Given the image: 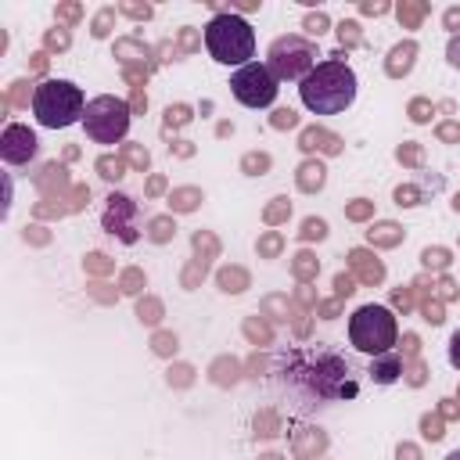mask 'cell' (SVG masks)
Here are the masks:
<instances>
[{
    "label": "cell",
    "instance_id": "30bf717a",
    "mask_svg": "<svg viewBox=\"0 0 460 460\" xmlns=\"http://www.w3.org/2000/svg\"><path fill=\"white\" fill-rule=\"evenodd\" d=\"M399 374H402V359H399L395 349L374 356V363H370V381H374V385H392Z\"/></svg>",
    "mask_w": 460,
    "mask_h": 460
},
{
    "label": "cell",
    "instance_id": "2e32d148",
    "mask_svg": "<svg viewBox=\"0 0 460 460\" xmlns=\"http://www.w3.org/2000/svg\"><path fill=\"white\" fill-rule=\"evenodd\" d=\"M356 29H359L356 22H341V25H338V32H341V40H356Z\"/></svg>",
    "mask_w": 460,
    "mask_h": 460
},
{
    "label": "cell",
    "instance_id": "6da1fadb",
    "mask_svg": "<svg viewBox=\"0 0 460 460\" xmlns=\"http://www.w3.org/2000/svg\"><path fill=\"white\" fill-rule=\"evenodd\" d=\"M298 97L313 115H341L356 101V72L341 58L316 61V68L298 83Z\"/></svg>",
    "mask_w": 460,
    "mask_h": 460
},
{
    "label": "cell",
    "instance_id": "5b68a950",
    "mask_svg": "<svg viewBox=\"0 0 460 460\" xmlns=\"http://www.w3.org/2000/svg\"><path fill=\"white\" fill-rule=\"evenodd\" d=\"M83 129L93 144H119L129 133V104L119 97H93L83 111Z\"/></svg>",
    "mask_w": 460,
    "mask_h": 460
},
{
    "label": "cell",
    "instance_id": "9a60e30c",
    "mask_svg": "<svg viewBox=\"0 0 460 460\" xmlns=\"http://www.w3.org/2000/svg\"><path fill=\"white\" fill-rule=\"evenodd\" d=\"M449 65L460 68V36H453V43H449Z\"/></svg>",
    "mask_w": 460,
    "mask_h": 460
},
{
    "label": "cell",
    "instance_id": "e0dca14e",
    "mask_svg": "<svg viewBox=\"0 0 460 460\" xmlns=\"http://www.w3.org/2000/svg\"><path fill=\"white\" fill-rule=\"evenodd\" d=\"M446 25H449V29L460 25V7H449V11H446Z\"/></svg>",
    "mask_w": 460,
    "mask_h": 460
},
{
    "label": "cell",
    "instance_id": "ffe728a7",
    "mask_svg": "<svg viewBox=\"0 0 460 460\" xmlns=\"http://www.w3.org/2000/svg\"><path fill=\"white\" fill-rule=\"evenodd\" d=\"M453 205H456V208H460V198H456V201H453Z\"/></svg>",
    "mask_w": 460,
    "mask_h": 460
},
{
    "label": "cell",
    "instance_id": "3957f363",
    "mask_svg": "<svg viewBox=\"0 0 460 460\" xmlns=\"http://www.w3.org/2000/svg\"><path fill=\"white\" fill-rule=\"evenodd\" d=\"M205 47L219 65H248L255 58V29L237 11H219L205 25Z\"/></svg>",
    "mask_w": 460,
    "mask_h": 460
},
{
    "label": "cell",
    "instance_id": "ba28073f",
    "mask_svg": "<svg viewBox=\"0 0 460 460\" xmlns=\"http://www.w3.org/2000/svg\"><path fill=\"white\" fill-rule=\"evenodd\" d=\"M36 133L29 129V126H22V122H11L7 129H4V137H0V158L7 162V165H22V162H29L32 155H36Z\"/></svg>",
    "mask_w": 460,
    "mask_h": 460
},
{
    "label": "cell",
    "instance_id": "277c9868",
    "mask_svg": "<svg viewBox=\"0 0 460 460\" xmlns=\"http://www.w3.org/2000/svg\"><path fill=\"white\" fill-rule=\"evenodd\" d=\"M395 338H399V323H395V313H392L388 305L367 302V305H359V309L349 316V341H352V349H359L363 356L392 352V349H395Z\"/></svg>",
    "mask_w": 460,
    "mask_h": 460
},
{
    "label": "cell",
    "instance_id": "7a4b0ae2",
    "mask_svg": "<svg viewBox=\"0 0 460 460\" xmlns=\"http://www.w3.org/2000/svg\"><path fill=\"white\" fill-rule=\"evenodd\" d=\"M86 104L90 101L72 79H43L32 90V115L43 129H65V126L83 122Z\"/></svg>",
    "mask_w": 460,
    "mask_h": 460
},
{
    "label": "cell",
    "instance_id": "4fadbf2b",
    "mask_svg": "<svg viewBox=\"0 0 460 460\" xmlns=\"http://www.w3.org/2000/svg\"><path fill=\"white\" fill-rule=\"evenodd\" d=\"M327 29V18L323 14H313V18H305V32H313V36H320Z\"/></svg>",
    "mask_w": 460,
    "mask_h": 460
},
{
    "label": "cell",
    "instance_id": "52a82bcc",
    "mask_svg": "<svg viewBox=\"0 0 460 460\" xmlns=\"http://www.w3.org/2000/svg\"><path fill=\"white\" fill-rule=\"evenodd\" d=\"M280 79L270 72L266 61H248L230 75V93L244 104V108H270L277 101Z\"/></svg>",
    "mask_w": 460,
    "mask_h": 460
},
{
    "label": "cell",
    "instance_id": "7c38bea8",
    "mask_svg": "<svg viewBox=\"0 0 460 460\" xmlns=\"http://www.w3.org/2000/svg\"><path fill=\"white\" fill-rule=\"evenodd\" d=\"M449 363H453V370H460V331H453V338H449Z\"/></svg>",
    "mask_w": 460,
    "mask_h": 460
},
{
    "label": "cell",
    "instance_id": "9c48e42d",
    "mask_svg": "<svg viewBox=\"0 0 460 460\" xmlns=\"http://www.w3.org/2000/svg\"><path fill=\"white\" fill-rule=\"evenodd\" d=\"M133 216H137L133 198H126V194H111V198H108V205H104V226H108L111 234H119L126 244H129V241H137Z\"/></svg>",
    "mask_w": 460,
    "mask_h": 460
},
{
    "label": "cell",
    "instance_id": "8992f818",
    "mask_svg": "<svg viewBox=\"0 0 460 460\" xmlns=\"http://www.w3.org/2000/svg\"><path fill=\"white\" fill-rule=\"evenodd\" d=\"M266 65L277 79H305L316 68V47L302 36H277L270 43Z\"/></svg>",
    "mask_w": 460,
    "mask_h": 460
},
{
    "label": "cell",
    "instance_id": "8fae6325",
    "mask_svg": "<svg viewBox=\"0 0 460 460\" xmlns=\"http://www.w3.org/2000/svg\"><path fill=\"white\" fill-rule=\"evenodd\" d=\"M413 54H417V47H413V43H402V47H395V50H392V58H395V61H392V72H395V75H399V68L406 72V68L413 65Z\"/></svg>",
    "mask_w": 460,
    "mask_h": 460
},
{
    "label": "cell",
    "instance_id": "5bb4252c",
    "mask_svg": "<svg viewBox=\"0 0 460 460\" xmlns=\"http://www.w3.org/2000/svg\"><path fill=\"white\" fill-rule=\"evenodd\" d=\"M101 169H104V172H101L104 180H119V176H122V169H119V162H115V165H111V162H101Z\"/></svg>",
    "mask_w": 460,
    "mask_h": 460
},
{
    "label": "cell",
    "instance_id": "d6986e66",
    "mask_svg": "<svg viewBox=\"0 0 460 460\" xmlns=\"http://www.w3.org/2000/svg\"><path fill=\"white\" fill-rule=\"evenodd\" d=\"M446 460H460V449H453V453H449V456H446Z\"/></svg>",
    "mask_w": 460,
    "mask_h": 460
},
{
    "label": "cell",
    "instance_id": "ac0fdd59",
    "mask_svg": "<svg viewBox=\"0 0 460 460\" xmlns=\"http://www.w3.org/2000/svg\"><path fill=\"white\" fill-rule=\"evenodd\" d=\"M363 11H367V14H381V11H388V7H385V4H363Z\"/></svg>",
    "mask_w": 460,
    "mask_h": 460
}]
</instances>
